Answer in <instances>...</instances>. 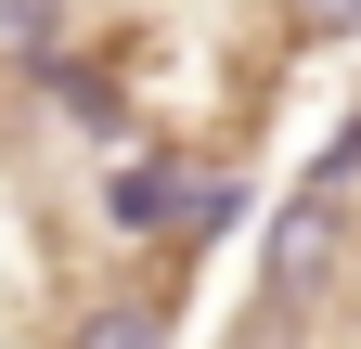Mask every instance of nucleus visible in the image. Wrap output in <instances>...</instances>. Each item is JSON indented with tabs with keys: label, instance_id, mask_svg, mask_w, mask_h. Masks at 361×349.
<instances>
[{
	"label": "nucleus",
	"instance_id": "nucleus-1",
	"mask_svg": "<svg viewBox=\"0 0 361 349\" xmlns=\"http://www.w3.org/2000/svg\"><path fill=\"white\" fill-rule=\"evenodd\" d=\"M336 259H348V194L297 182L284 207H271V233H258V324L271 311H310V297L336 285Z\"/></svg>",
	"mask_w": 361,
	"mask_h": 349
},
{
	"label": "nucleus",
	"instance_id": "nucleus-2",
	"mask_svg": "<svg viewBox=\"0 0 361 349\" xmlns=\"http://www.w3.org/2000/svg\"><path fill=\"white\" fill-rule=\"evenodd\" d=\"M194 143L180 129H142V143H116V168H104V233L116 246H168L180 233V194H194Z\"/></svg>",
	"mask_w": 361,
	"mask_h": 349
},
{
	"label": "nucleus",
	"instance_id": "nucleus-3",
	"mask_svg": "<svg viewBox=\"0 0 361 349\" xmlns=\"http://www.w3.org/2000/svg\"><path fill=\"white\" fill-rule=\"evenodd\" d=\"M39 104H52L78 143H129V78H116V52H90V39H65V52L39 65Z\"/></svg>",
	"mask_w": 361,
	"mask_h": 349
},
{
	"label": "nucleus",
	"instance_id": "nucleus-4",
	"mask_svg": "<svg viewBox=\"0 0 361 349\" xmlns=\"http://www.w3.org/2000/svg\"><path fill=\"white\" fill-rule=\"evenodd\" d=\"M52 349H180V297L168 285H104Z\"/></svg>",
	"mask_w": 361,
	"mask_h": 349
},
{
	"label": "nucleus",
	"instance_id": "nucleus-5",
	"mask_svg": "<svg viewBox=\"0 0 361 349\" xmlns=\"http://www.w3.org/2000/svg\"><path fill=\"white\" fill-rule=\"evenodd\" d=\"M65 39H78V0H0V52H13L26 78H39V65H52V52H65Z\"/></svg>",
	"mask_w": 361,
	"mask_h": 349
},
{
	"label": "nucleus",
	"instance_id": "nucleus-6",
	"mask_svg": "<svg viewBox=\"0 0 361 349\" xmlns=\"http://www.w3.org/2000/svg\"><path fill=\"white\" fill-rule=\"evenodd\" d=\"M233 220H245V182H233V168H194V194H180V233H168V259H194V246H219Z\"/></svg>",
	"mask_w": 361,
	"mask_h": 349
},
{
	"label": "nucleus",
	"instance_id": "nucleus-7",
	"mask_svg": "<svg viewBox=\"0 0 361 349\" xmlns=\"http://www.w3.org/2000/svg\"><path fill=\"white\" fill-rule=\"evenodd\" d=\"M297 39H361V0H284Z\"/></svg>",
	"mask_w": 361,
	"mask_h": 349
}]
</instances>
